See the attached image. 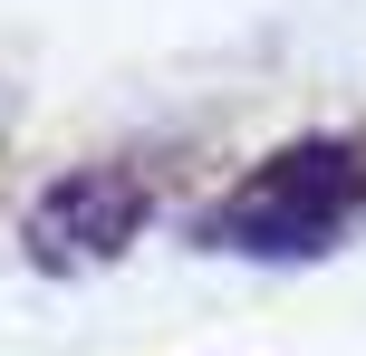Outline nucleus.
Masks as SVG:
<instances>
[{"instance_id":"f257e3e1","label":"nucleus","mask_w":366,"mask_h":356,"mask_svg":"<svg viewBox=\"0 0 366 356\" xmlns=\"http://www.w3.org/2000/svg\"><path fill=\"white\" fill-rule=\"evenodd\" d=\"M366 203V145L357 135H299L270 164H251L212 212H202V250H241V260H309Z\"/></svg>"},{"instance_id":"f03ea898","label":"nucleus","mask_w":366,"mask_h":356,"mask_svg":"<svg viewBox=\"0 0 366 356\" xmlns=\"http://www.w3.org/2000/svg\"><path fill=\"white\" fill-rule=\"evenodd\" d=\"M145 222H154V173L145 164H87V173H58L29 203V250H39V270H97Z\"/></svg>"}]
</instances>
